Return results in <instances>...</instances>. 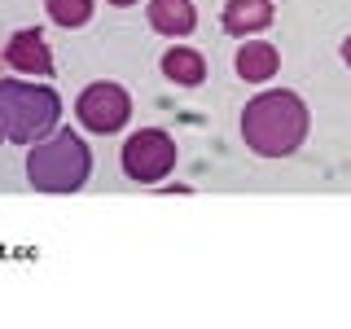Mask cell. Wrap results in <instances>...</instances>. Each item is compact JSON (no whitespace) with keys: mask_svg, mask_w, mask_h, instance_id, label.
I'll return each mask as SVG.
<instances>
[{"mask_svg":"<svg viewBox=\"0 0 351 329\" xmlns=\"http://www.w3.org/2000/svg\"><path fill=\"white\" fill-rule=\"evenodd\" d=\"M0 114H5V132L18 145H36L44 141L62 119V97L49 84L31 80H0Z\"/></svg>","mask_w":351,"mask_h":329,"instance_id":"3957f363","label":"cell"},{"mask_svg":"<svg viewBox=\"0 0 351 329\" xmlns=\"http://www.w3.org/2000/svg\"><path fill=\"white\" fill-rule=\"evenodd\" d=\"M162 75H167L171 84H180V88H197V84L206 80V62H202V53H197V49L176 44V49L162 53Z\"/></svg>","mask_w":351,"mask_h":329,"instance_id":"30bf717a","label":"cell"},{"mask_svg":"<svg viewBox=\"0 0 351 329\" xmlns=\"http://www.w3.org/2000/svg\"><path fill=\"white\" fill-rule=\"evenodd\" d=\"M343 62H347V66H351V36H347V40H343Z\"/></svg>","mask_w":351,"mask_h":329,"instance_id":"7c38bea8","label":"cell"},{"mask_svg":"<svg viewBox=\"0 0 351 329\" xmlns=\"http://www.w3.org/2000/svg\"><path fill=\"white\" fill-rule=\"evenodd\" d=\"M272 0H228L224 5V31L228 36H255V31L272 27Z\"/></svg>","mask_w":351,"mask_h":329,"instance_id":"ba28073f","label":"cell"},{"mask_svg":"<svg viewBox=\"0 0 351 329\" xmlns=\"http://www.w3.org/2000/svg\"><path fill=\"white\" fill-rule=\"evenodd\" d=\"M88 171H93V154L71 127L36 141V149L27 154V180L40 193H75L88 184Z\"/></svg>","mask_w":351,"mask_h":329,"instance_id":"7a4b0ae2","label":"cell"},{"mask_svg":"<svg viewBox=\"0 0 351 329\" xmlns=\"http://www.w3.org/2000/svg\"><path fill=\"white\" fill-rule=\"evenodd\" d=\"M44 9H49V18L66 31L84 27V22L93 18V0H44Z\"/></svg>","mask_w":351,"mask_h":329,"instance_id":"8fae6325","label":"cell"},{"mask_svg":"<svg viewBox=\"0 0 351 329\" xmlns=\"http://www.w3.org/2000/svg\"><path fill=\"white\" fill-rule=\"evenodd\" d=\"M110 5H119V9H128V5H136V0H110Z\"/></svg>","mask_w":351,"mask_h":329,"instance_id":"4fadbf2b","label":"cell"},{"mask_svg":"<svg viewBox=\"0 0 351 329\" xmlns=\"http://www.w3.org/2000/svg\"><path fill=\"white\" fill-rule=\"evenodd\" d=\"M149 27L158 31V36H189V31L197 27V9L193 0H149Z\"/></svg>","mask_w":351,"mask_h":329,"instance_id":"52a82bcc","label":"cell"},{"mask_svg":"<svg viewBox=\"0 0 351 329\" xmlns=\"http://www.w3.org/2000/svg\"><path fill=\"white\" fill-rule=\"evenodd\" d=\"M75 114H80V123L88 132L110 136V132H119L132 119V97L119 84H88L80 93V101H75Z\"/></svg>","mask_w":351,"mask_h":329,"instance_id":"5b68a950","label":"cell"},{"mask_svg":"<svg viewBox=\"0 0 351 329\" xmlns=\"http://www.w3.org/2000/svg\"><path fill=\"white\" fill-rule=\"evenodd\" d=\"M176 167V141L162 127H141L123 141V175L136 184H158Z\"/></svg>","mask_w":351,"mask_h":329,"instance_id":"277c9868","label":"cell"},{"mask_svg":"<svg viewBox=\"0 0 351 329\" xmlns=\"http://www.w3.org/2000/svg\"><path fill=\"white\" fill-rule=\"evenodd\" d=\"M5 62H9V71H18V75H53V53H49V44H44V36L36 27H27V31H14L5 44Z\"/></svg>","mask_w":351,"mask_h":329,"instance_id":"8992f818","label":"cell"},{"mask_svg":"<svg viewBox=\"0 0 351 329\" xmlns=\"http://www.w3.org/2000/svg\"><path fill=\"white\" fill-rule=\"evenodd\" d=\"M307 106L299 93H259L241 110V141L259 158H290L307 141Z\"/></svg>","mask_w":351,"mask_h":329,"instance_id":"6da1fadb","label":"cell"},{"mask_svg":"<svg viewBox=\"0 0 351 329\" xmlns=\"http://www.w3.org/2000/svg\"><path fill=\"white\" fill-rule=\"evenodd\" d=\"M9 136V132H5V114H0V141H5Z\"/></svg>","mask_w":351,"mask_h":329,"instance_id":"5bb4252c","label":"cell"},{"mask_svg":"<svg viewBox=\"0 0 351 329\" xmlns=\"http://www.w3.org/2000/svg\"><path fill=\"white\" fill-rule=\"evenodd\" d=\"M237 75L246 84H263V80H272L277 75V66H281V53H277V44H268V40H250V44H241L237 49Z\"/></svg>","mask_w":351,"mask_h":329,"instance_id":"9c48e42d","label":"cell"}]
</instances>
